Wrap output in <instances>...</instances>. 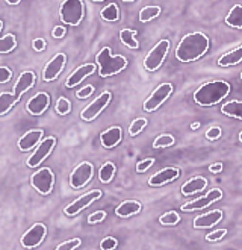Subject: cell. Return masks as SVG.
<instances>
[{
	"label": "cell",
	"instance_id": "obj_34",
	"mask_svg": "<svg viewBox=\"0 0 242 250\" xmlns=\"http://www.w3.org/2000/svg\"><path fill=\"white\" fill-rule=\"evenodd\" d=\"M147 123L148 122L145 119H136V120H133L132 125H130V127H129V134L132 137H136V135L141 134V132L144 130V127L147 126Z\"/></svg>",
	"mask_w": 242,
	"mask_h": 250
},
{
	"label": "cell",
	"instance_id": "obj_5",
	"mask_svg": "<svg viewBox=\"0 0 242 250\" xmlns=\"http://www.w3.org/2000/svg\"><path fill=\"white\" fill-rule=\"evenodd\" d=\"M170 50V40H161L156 46L150 50L144 60V67L147 71H156L165 61L166 53Z\"/></svg>",
	"mask_w": 242,
	"mask_h": 250
},
{
	"label": "cell",
	"instance_id": "obj_35",
	"mask_svg": "<svg viewBox=\"0 0 242 250\" xmlns=\"http://www.w3.org/2000/svg\"><path fill=\"white\" fill-rule=\"evenodd\" d=\"M159 222H161L162 225H166V226H173V225H177V223L180 222V217H179L177 212L171 211V212H166V214L161 215Z\"/></svg>",
	"mask_w": 242,
	"mask_h": 250
},
{
	"label": "cell",
	"instance_id": "obj_46",
	"mask_svg": "<svg viewBox=\"0 0 242 250\" xmlns=\"http://www.w3.org/2000/svg\"><path fill=\"white\" fill-rule=\"evenodd\" d=\"M53 38H62L65 35V27L64 26H56L53 29V32H52Z\"/></svg>",
	"mask_w": 242,
	"mask_h": 250
},
{
	"label": "cell",
	"instance_id": "obj_19",
	"mask_svg": "<svg viewBox=\"0 0 242 250\" xmlns=\"http://www.w3.org/2000/svg\"><path fill=\"white\" fill-rule=\"evenodd\" d=\"M121 138H123V130H121V127H118V126H114V127H109L104 132H101L100 143L104 149H114L115 146L120 144Z\"/></svg>",
	"mask_w": 242,
	"mask_h": 250
},
{
	"label": "cell",
	"instance_id": "obj_43",
	"mask_svg": "<svg viewBox=\"0 0 242 250\" xmlns=\"http://www.w3.org/2000/svg\"><path fill=\"white\" fill-rule=\"evenodd\" d=\"M12 73L8 67H0V83H6L8 81H11Z\"/></svg>",
	"mask_w": 242,
	"mask_h": 250
},
{
	"label": "cell",
	"instance_id": "obj_27",
	"mask_svg": "<svg viewBox=\"0 0 242 250\" xmlns=\"http://www.w3.org/2000/svg\"><path fill=\"white\" fill-rule=\"evenodd\" d=\"M136 32L132 29H123L120 32V40L129 49H138V41H136Z\"/></svg>",
	"mask_w": 242,
	"mask_h": 250
},
{
	"label": "cell",
	"instance_id": "obj_12",
	"mask_svg": "<svg viewBox=\"0 0 242 250\" xmlns=\"http://www.w3.org/2000/svg\"><path fill=\"white\" fill-rule=\"evenodd\" d=\"M100 197H101V191H99V189L89 191V193L81 196L79 199H76L73 203H70L68 207L65 208V214L67 215H76V214H79L82 209H85L86 207H89L91 203L96 202Z\"/></svg>",
	"mask_w": 242,
	"mask_h": 250
},
{
	"label": "cell",
	"instance_id": "obj_51",
	"mask_svg": "<svg viewBox=\"0 0 242 250\" xmlns=\"http://www.w3.org/2000/svg\"><path fill=\"white\" fill-rule=\"evenodd\" d=\"M93 2H97V3H100V2H104V0H93Z\"/></svg>",
	"mask_w": 242,
	"mask_h": 250
},
{
	"label": "cell",
	"instance_id": "obj_41",
	"mask_svg": "<svg viewBox=\"0 0 242 250\" xmlns=\"http://www.w3.org/2000/svg\"><path fill=\"white\" fill-rule=\"evenodd\" d=\"M117 240L115 238H111V237H108V238H104L101 243H100V249L101 250H112V249H115L117 247Z\"/></svg>",
	"mask_w": 242,
	"mask_h": 250
},
{
	"label": "cell",
	"instance_id": "obj_6",
	"mask_svg": "<svg viewBox=\"0 0 242 250\" xmlns=\"http://www.w3.org/2000/svg\"><path fill=\"white\" fill-rule=\"evenodd\" d=\"M53 182H55V176L50 168H41L35 171L30 178V184L42 196H49L53 189Z\"/></svg>",
	"mask_w": 242,
	"mask_h": 250
},
{
	"label": "cell",
	"instance_id": "obj_54",
	"mask_svg": "<svg viewBox=\"0 0 242 250\" xmlns=\"http://www.w3.org/2000/svg\"><path fill=\"white\" fill-rule=\"evenodd\" d=\"M241 81H242V73H241Z\"/></svg>",
	"mask_w": 242,
	"mask_h": 250
},
{
	"label": "cell",
	"instance_id": "obj_16",
	"mask_svg": "<svg viewBox=\"0 0 242 250\" xmlns=\"http://www.w3.org/2000/svg\"><path fill=\"white\" fill-rule=\"evenodd\" d=\"M96 68H97L96 64H85V65L78 67L74 71H71V75L68 76V79L65 82V86L67 88L78 86L83 79H86L88 76L93 75V73L96 71Z\"/></svg>",
	"mask_w": 242,
	"mask_h": 250
},
{
	"label": "cell",
	"instance_id": "obj_32",
	"mask_svg": "<svg viewBox=\"0 0 242 250\" xmlns=\"http://www.w3.org/2000/svg\"><path fill=\"white\" fill-rule=\"evenodd\" d=\"M17 46V40L12 34H8L0 38V53H9Z\"/></svg>",
	"mask_w": 242,
	"mask_h": 250
},
{
	"label": "cell",
	"instance_id": "obj_2",
	"mask_svg": "<svg viewBox=\"0 0 242 250\" xmlns=\"http://www.w3.org/2000/svg\"><path fill=\"white\" fill-rule=\"evenodd\" d=\"M230 94V83L225 81H212L202 85L194 93V102L200 106H214Z\"/></svg>",
	"mask_w": 242,
	"mask_h": 250
},
{
	"label": "cell",
	"instance_id": "obj_33",
	"mask_svg": "<svg viewBox=\"0 0 242 250\" xmlns=\"http://www.w3.org/2000/svg\"><path fill=\"white\" fill-rule=\"evenodd\" d=\"M174 144V137L170 134H162L159 135L155 141H153V147L155 149H165V147H170Z\"/></svg>",
	"mask_w": 242,
	"mask_h": 250
},
{
	"label": "cell",
	"instance_id": "obj_11",
	"mask_svg": "<svg viewBox=\"0 0 242 250\" xmlns=\"http://www.w3.org/2000/svg\"><path fill=\"white\" fill-rule=\"evenodd\" d=\"M55 143H56V140H55L53 137L44 138V140L40 143L38 149L32 153V156H30V158L27 159V166H29L30 168L38 167V164H41L42 161L52 153L53 147H55Z\"/></svg>",
	"mask_w": 242,
	"mask_h": 250
},
{
	"label": "cell",
	"instance_id": "obj_45",
	"mask_svg": "<svg viewBox=\"0 0 242 250\" xmlns=\"http://www.w3.org/2000/svg\"><path fill=\"white\" fill-rule=\"evenodd\" d=\"M32 47H34V50H37V52H42V50L45 49V41H44L42 38H35V40L32 41Z\"/></svg>",
	"mask_w": 242,
	"mask_h": 250
},
{
	"label": "cell",
	"instance_id": "obj_38",
	"mask_svg": "<svg viewBox=\"0 0 242 250\" xmlns=\"http://www.w3.org/2000/svg\"><path fill=\"white\" fill-rule=\"evenodd\" d=\"M225 233H227L225 229H217V230H214V232L207 233V235H206V240H207V241H220Z\"/></svg>",
	"mask_w": 242,
	"mask_h": 250
},
{
	"label": "cell",
	"instance_id": "obj_30",
	"mask_svg": "<svg viewBox=\"0 0 242 250\" xmlns=\"http://www.w3.org/2000/svg\"><path fill=\"white\" fill-rule=\"evenodd\" d=\"M114 174H115V166L112 163H104L99 170V179L103 184H108L112 181Z\"/></svg>",
	"mask_w": 242,
	"mask_h": 250
},
{
	"label": "cell",
	"instance_id": "obj_36",
	"mask_svg": "<svg viewBox=\"0 0 242 250\" xmlns=\"http://www.w3.org/2000/svg\"><path fill=\"white\" fill-rule=\"evenodd\" d=\"M71 111V104L70 100L65 99V97H60L56 104V112L60 114V115H67L68 112Z\"/></svg>",
	"mask_w": 242,
	"mask_h": 250
},
{
	"label": "cell",
	"instance_id": "obj_4",
	"mask_svg": "<svg viewBox=\"0 0 242 250\" xmlns=\"http://www.w3.org/2000/svg\"><path fill=\"white\" fill-rule=\"evenodd\" d=\"M60 20L68 26H79L85 16V6L82 0H65L59 11Z\"/></svg>",
	"mask_w": 242,
	"mask_h": 250
},
{
	"label": "cell",
	"instance_id": "obj_40",
	"mask_svg": "<svg viewBox=\"0 0 242 250\" xmlns=\"http://www.w3.org/2000/svg\"><path fill=\"white\" fill-rule=\"evenodd\" d=\"M104 218H106V212H104V211H97V212L91 214V215L88 217V223H91V225L100 223V222H103Z\"/></svg>",
	"mask_w": 242,
	"mask_h": 250
},
{
	"label": "cell",
	"instance_id": "obj_31",
	"mask_svg": "<svg viewBox=\"0 0 242 250\" xmlns=\"http://www.w3.org/2000/svg\"><path fill=\"white\" fill-rule=\"evenodd\" d=\"M100 16H101V19H103V20H106V21H117V20H118V17H120L118 6H117L115 3L108 5L106 8H103V9H101Z\"/></svg>",
	"mask_w": 242,
	"mask_h": 250
},
{
	"label": "cell",
	"instance_id": "obj_39",
	"mask_svg": "<svg viewBox=\"0 0 242 250\" xmlns=\"http://www.w3.org/2000/svg\"><path fill=\"white\" fill-rule=\"evenodd\" d=\"M79 246H81V240L79 238H74V240H70L67 243L59 244L56 249L58 250H71V249H76V247H79Z\"/></svg>",
	"mask_w": 242,
	"mask_h": 250
},
{
	"label": "cell",
	"instance_id": "obj_1",
	"mask_svg": "<svg viewBox=\"0 0 242 250\" xmlns=\"http://www.w3.org/2000/svg\"><path fill=\"white\" fill-rule=\"evenodd\" d=\"M210 46L209 37L203 32H192L182 38L176 49V58L180 62H192L202 58Z\"/></svg>",
	"mask_w": 242,
	"mask_h": 250
},
{
	"label": "cell",
	"instance_id": "obj_25",
	"mask_svg": "<svg viewBox=\"0 0 242 250\" xmlns=\"http://www.w3.org/2000/svg\"><path fill=\"white\" fill-rule=\"evenodd\" d=\"M221 112L229 117H233V119L242 120V102H239V100L227 102V104H224L221 106Z\"/></svg>",
	"mask_w": 242,
	"mask_h": 250
},
{
	"label": "cell",
	"instance_id": "obj_14",
	"mask_svg": "<svg viewBox=\"0 0 242 250\" xmlns=\"http://www.w3.org/2000/svg\"><path fill=\"white\" fill-rule=\"evenodd\" d=\"M45 233H47V228L42 223H35L32 228H30L21 238V246L27 247V249H32L37 247L42 243Z\"/></svg>",
	"mask_w": 242,
	"mask_h": 250
},
{
	"label": "cell",
	"instance_id": "obj_28",
	"mask_svg": "<svg viewBox=\"0 0 242 250\" xmlns=\"http://www.w3.org/2000/svg\"><path fill=\"white\" fill-rule=\"evenodd\" d=\"M17 102V97L11 93H2L0 94V115H3L12 109V106Z\"/></svg>",
	"mask_w": 242,
	"mask_h": 250
},
{
	"label": "cell",
	"instance_id": "obj_53",
	"mask_svg": "<svg viewBox=\"0 0 242 250\" xmlns=\"http://www.w3.org/2000/svg\"><path fill=\"white\" fill-rule=\"evenodd\" d=\"M123 2H135V0H123Z\"/></svg>",
	"mask_w": 242,
	"mask_h": 250
},
{
	"label": "cell",
	"instance_id": "obj_47",
	"mask_svg": "<svg viewBox=\"0 0 242 250\" xmlns=\"http://www.w3.org/2000/svg\"><path fill=\"white\" fill-rule=\"evenodd\" d=\"M222 170V164L221 163H215V164H210V167H209V171L210 173H220Z\"/></svg>",
	"mask_w": 242,
	"mask_h": 250
},
{
	"label": "cell",
	"instance_id": "obj_44",
	"mask_svg": "<svg viewBox=\"0 0 242 250\" xmlns=\"http://www.w3.org/2000/svg\"><path fill=\"white\" fill-rule=\"evenodd\" d=\"M221 137V129L214 126V127H210L207 132H206V138L207 140H218Z\"/></svg>",
	"mask_w": 242,
	"mask_h": 250
},
{
	"label": "cell",
	"instance_id": "obj_20",
	"mask_svg": "<svg viewBox=\"0 0 242 250\" xmlns=\"http://www.w3.org/2000/svg\"><path fill=\"white\" fill-rule=\"evenodd\" d=\"M221 218H222V211H220V209L210 211L207 214L195 217L194 218V228L195 229H209L212 226H215Z\"/></svg>",
	"mask_w": 242,
	"mask_h": 250
},
{
	"label": "cell",
	"instance_id": "obj_9",
	"mask_svg": "<svg viewBox=\"0 0 242 250\" xmlns=\"http://www.w3.org/2000/svg\"><path fill=\"white\" fill-rule=\"evenodd\" d=\"M93 173H94L93 164L86 163V161L81 163L79 166H76V168L70 174V185L76 189L85 187L91 181V178H93Z\"/></svg>",
	"mask_w": 242,
	"mask_h": 250
},
{
	"label": "cell",
	"instance_id": "obj_48",
	"mask_svg": "<svg viewBox=\"0 0 242 250\" xmlns=\"http://www.w3.org/2000/svg\"><path fill=\"white\" fill-rule=\"evenodd\" d=\"M6 3H8V5H19V3H20V0H6Z\"/></svg>",
	"mask_w": 242,
	"mask_h": 250
},
{
	"label": "cell",
	"instance_id": "obj_37",
	"mask_svg": "<svg viewBox=\"0 0 242 250\" xmlns=\"http://www.w3.org/2000/svg\"><path fill=\"white\" fill-rule=\"evenodd\" d=\"M153 163H155V159H153V158H147V159L140 161V163L136 164V171H138V173L147 171L151 166H153Z\"/></svg>",
	"mask_w": 242,
	"mask_h": 250
},
{
	"label": "cell",
	"instance_id": "obj_50",
	"mask_svg": "<svg viewBox=\"0 0 242 250\" xmlns=\"http://www.w3.org/2000/svg\"><path fill=\"white\" fill-rule=\"evenodd\" d=\"M2 29H3V21L0 20V32H2Z\"/></svg>",
	"mask_w": 242,
	"mask_h": 250
},
{
	"label": "cell",
	"instance_id": "obj_7",
	"mask_svg": "<svg viewBox=\"0 0 242 250\" xmlns=\"http://www.w3.org/2000/svg\"><path fill=\"white\" fill-rule=\"evenodd\" d=\"M111 99H112V94L109 91H103L97 99H94L91 104L81 112V117L82 120L85 122H93L96 117L103 112L106 108H108V105L111 104Z\"/></svg>",
	"mask_w": 242,
	"mask_h": 250
},
{
	"label": "cell",
	"instance_id": "obj_8",
	"mask_svg": "<svg viewBox=\"0 0 242 250\" xmlns=\"http://www.w3.org/2000/svg\"><path fill=\"white\" fill-rule=\"evenodd\" d=\"M173 93V85L171 83H162L156 90L150 94V97L144 102V111L145 112H153L156 111L163 102L168 99Z\"/></svg>",
	"mask_w": 242,
	"mask_h": 250
},
{
	"label": "cell",
	"instance_id": "obj_15",
	"mask_svg": "<svg viewBox=\"0 0 242 250\" xmlns=\"http://www.w3.org/2000/svg\"><path fill=\"white\" fill-rule=\"evenodd\" d=\"M50 105V96L47 93H38L27 102V111L32 115H41L47 111Z\"/></svg>",
	"mask_w": 242,
	"mask_h": 250
},
{
	"label": "cell",
	"instance_id": "obj_21",
	"mask_svg": "<svg viewBox=\"0 0 242 250\" xmlns=\"http://www.w3.org/2000/svg\"><path fill=\"white\" fill-rule=\"evenodd\" d=\"M42 130L41 129H35V130H29L26 134L19 140V149L21 152H27L30 149H34V147L40 143L41 137H42Z\"/></svg>",
	"mask_w": 242,
	"mask_h": 250
},
{
	"label": "cell",
	"instance_id": "obj_22",
	"mask_svg": "<svg viewBox=\"0 0 242 250\" xmlns=\"http://www.w3.org/2000/svg\"><path fill=\"white\" fill-rule=\"evenodd\" d=\"M207 187V179L203 178V176H195V178L189 179L186 184H183L182 187V194L183 196H192L197 193H202Z\"/></svg>",
	"mask_w": 242,
	"mask_h": 250
},
{
	"label": "cell",
	"instance_id": "obj_49",
	"mask_svg": "<svg viewBox=\"0 0 242 250\" xmlns=\"http://www.w3.org/2000/svg\"><path fill=\"white\" fill-rule=\"evenodd\" d=\"M191 127H192V129H199V127H200V123H192Z\"/></svg>",
	"mask_w": 242,
	"mask_h": 250
},
{
	"label": "cell",
	"instance_id": "obj_26",
	"mask_svg": "<svg viewBox=\"0 0 242 250\" xmlns=\"http://www.w3.org/2000/svg\"><path fill=\"white\" fill-rule=\"evenodd\" d=\"M225 23L235 29H242V6L241 5H235L230 9V12L227 14V17H225Z\"/></svg>",
	"mask_w": 242,
	"mask_h": 250
},
{
	"label": "cell",
	"instance_id": "obj_17",
	"mask_svg": "<svg viewBox=\"0 0 242 250\" xmlns=\"http://www.w3.org/2000/svg\"><path fill=\"white\" fill-rule=\"evenodd\" d=\"M35 81H37V76H35L34 71H23L21 73L17 79V82H15V85H14V96L17 97V100L35 85Z\"/></svg>",
	"mask_w": 242,
	"mask_h": 250
},
{
	"label": "cell",
	"instance_id": "obj_52",
	"mask_svg": "<svg viewBox=\"0 0 242 250\" xmlns=\"http://www.w3.org/2000/svg\"><path fill=\"white\" fill-rule=\"evenodd\" d=\"M239 141L242 143V132H241V134H239Z\"/></svg>",
	"mask_w": 242,
	"mask_h": 250
},
{
	"label": "cell",
	"instance_id": "obj_18",
	"mask_svg": "<svg viewBox=\"0 0 242 250\" xmlns=\"http://www.w3.org/2000/svg\"><path fill=\"white\" fill-rule=\"evenodd\" d=\"M180 171L174 167H166L161 171H158L156 174H153L151 178L148 179V185L151 187H162V185H166L168 182L174 181L179 178Z\"/></svg>",
	"mask_w": 242,
	"mask_h": 250
},
{
	"label": "cell",
	"instance_id": "obj_10",
	"mask_svg": "<svg viewBox=\"0 0 242 250\" xmlns=\"http://www.w3.org/2000/svg\"><path fill=\"white\" fill-rule=\"evenodd\" d=\"M221 197H222L221 189L214 188V189H210L206 196L199 197V199H195V200H191V202L185 203L183 207H182V211H199V209L207 208L209 205L215 203V202H217V200H220Z\"/></svg>",
	"mask_w": 242,
	"mask_h": 250
},
{
	"label": "cell",
	"instance_id": "obj_13",
	"mask_svg": "<svg viewBox=\"0 0 242 250\" xmlns=\"http://www.w3.org/2000/svg\"><path fill=\"white\" fill-rule=\"evenodd\" d=\"M65 61H67L65 53H56V55L52 58V60L47 62V65H45L44 73H42V79H44L45 82L55 81V79L60 75V71L64 70Z\"/></svg>",
	"mask_w": 242,
	"mask_h": 250
},
{
	"label": "cell",
	"instance_id": "obj_42",
	"mask_svg": "<svg viewBox=\"0 0 242 250\" xmlns=\"http://www.w3.org/2000/svg\"><path fill=\"white\" fill-rule=\"evenodd\" d=\"M93 91H94V86L93 85H86V86L81 88V90L76 93V96H78V99H86V97H89L91 94H93Z\"/></svg>",
	"mask_w": 242,
	"mask_h": 250
},
{
	"label": "cell",
	"instance_id": "obj_29",
	"mask_svg": "<svg viewBox=\"0 0 242 250\" xmlns=\"http://www.w3.org/2000/svg\"><path fill=\"white\" fill-rule=\"evenodd\" d=\"M161 12H162V9L159 6H145L140 12V21L141 23H148V21H151L153 19L159 17Z\"/></svg>",
	"mask_w": 242,
	"mask_h": 250
},
{
	"label": "cell",
	"instance_id": "obj_23",
	"mask_svg": "<svg viewBox=\"0 0 242 250\" xmlns=\"http://www.w3.org/2000/svg\"><path fill=\"white\" fill-rule=\"evenodd\" d=\"M141 203L136 202V200H124L123 203L118 205V208L115 209V214L118 217H123V218H129L135 214H138L141 211Z\"/></svg>",
	"mask_w": 242,
	"mask_h": 250
},
{
	"label": "cell",
	"instance_id": "obj_3",
	"mask_svg": "<svg viewBox=\"0 0 242 250\" xmlns=\"http://www.w3.org/2000/svg\"><path fill=\"white\" fill-rule=\"evenodd\" d=\"M96 65L99 67V75L101 78H108L123 71L127 67V60L121 55H112L109 47H103L96 55Z\"/></svg>",
	"mask_w": 242,
	"mask_h": 250
},
{
	"label": "cell",
	"instance_id": "obj_24",
	"mask_svg": "<svg viewBox=\"0 0 242 250\" xmlns=\"http://www.w3.org/2000/svg\"><path fill=\"white\" fill-rule=\"evenodd\" d=\"M242 61V46H239L238 49L227 52L222 56H220L218 60V65L221 67H230V65H236Z\"/></svg>",
	"mask_w": 242,
	"mask_h": 250
}]
</instances>
